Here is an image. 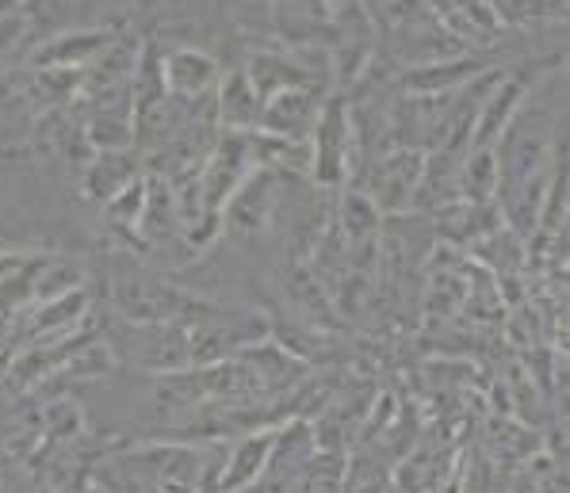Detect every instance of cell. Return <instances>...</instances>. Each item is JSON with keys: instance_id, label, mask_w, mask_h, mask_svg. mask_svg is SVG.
Segmentation results:
<instances>
[{"instance_id": "6da1fadb", "label": "cell", "mask_w": 570, "mask_h": 493, "mask_svg": "<svg viewBox=\"0 0 570 493\" xmlns=\"http://www.w3.org/2000/svg\"><path fill=\"white\" fill-rule=\"evenodd\" d=\"M318 176L326 184L341 180L345 172V157H348V119H345V108L333 103L318 116Z\"/></svg>"}, {"instance_id": "7a4b0ae2", "label": "cell", "mask_w": 570, "mask_h": 493, "mask_svg": "<svg viewBox=\"0 0 570 493\" xmlns=\"http://www.w3.org/2000/svg\"><path fill=\"white\" fill-rule=\"evenodd\" d=\"M314 119H318V103H314V96L303 92V88H284V92L272 96L265 108L268 130H279V135H287V130L295 135V130L311 127Z\"/></svg>"}, {"instance_id": "3957f363", "label": "cell", "mask_w": 570, "mask_h": 493, "mask_svg": "<svg viewBox=\"0 0 570 493\" xmlns=\"http://www.w3.org/2000/svg\"><path fill=\"white\" fill-rule=\"evenodd\" d=\"M272 444L276 436H261V440H245V444L234 452V463L230 471L223 474V493H234L238 486H249L261 471H265L268 455H272Z\"/></svg>"}, {"instance_id": "277c9868", "label": "cell", "mask_w": 570, "mask_h": 493, "mask_svg": "<svg viewBox=\"0 0 570 493\" xmlns=\"http://www.w3.org/2000/svg\"><path fill=\"white\" fill-rule=\"evenodd\" d=\"M261 116V96L257 88H249L245 77H234L230 85L223 88V119L230 127H249Z\"/></svg>"}, {"instance_id": "5b68a950", "label": "cell", "mask_w": 570, "mask_h": 493, "mask_svg": "<svg viewBox=\"0 0 570 493\" xmlns=\"http://www.w3.org/2000/svg\"><path fill=\"white\" fill-rule=\"evenodd\" d=\"M16 34H20V20H4V23H0V50L12 47Z\"/></svg>"}]
</instances>
